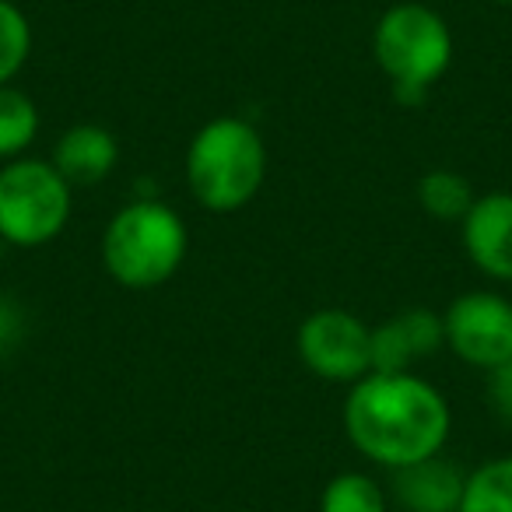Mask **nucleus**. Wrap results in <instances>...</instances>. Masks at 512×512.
<instances>
[{
    "mask_svg": "<svg viewBox=\"0 0 512 512\" xmlns=\"http://www.w3.org/2000/svg\"><path fill=\"white\" fill-rule=\"evenodd\" d=\"M446 348L470 369H498L512 358V302L498 292H467L442 313Z\"/></svg>",
    "mask_w": 512,
    "mask_h": 512,
    "instance_id": "nucleus-7",
    "label": "nucleus"
},
{
    "mask_svg": "<svg viewBox=\"0 0 512 512\" xmlns=\"http://www.w3.org/2000/svg\"><path fill=\"white\" fill-rule=\"evenodd\" d=\"M39 134V106L15 85H0V158H22Z\"/></svg>",
    "mask_w": 512,
    "mask_h": 512,
    "instance_id": "nucleus-13",
    "label": "nucleus"
},
{
    "mask_svg": "<svg viewBox=\"0 0 512 512\" xmlns=\"http://www.w3.org/2000/svg\"><path fill=\"white\" fill-rule=\"evenodd\" d=\"M460 512H512V456L470 470Z\"/></svg>",
    "mask_w": 512,
    "mask_h": 512,
    "instance_id": "nucleus-15",
    "label": "nucleus"
},
{
    "mask_svg": "<svg viewBox=\"0 0 512 512\" xmlns=\"http://www.w3.org/2000/svg\"><path fill=\"white\" fill-rule=\"evenodd\" d=\"M467 491V470L442 453L390 470L386 495L404 512H460Z\"/></svg>",
    "mask_w": 512,
    "mask_h": 512,
    "instance_id": "nucleus-10",
    "label": "nucleus"
},
{
    "mask_svg": "<svg viewBox=\"0 0 512 512\" xmlns=\"http://www.w3.org/2000/svg\"><path fill=\"white\" fill-rule=\"evenodd\" d=\"M488 393H491L495 414L505 421V425H512V358L488 372Z\"/></svg>",
    "mask_w": 512,
    "mask_h": 512,
    "instance_id": "nucleus-17",
    "label": "nucleus"
},
{
    "mask_svg": "<svg viewBox=\"0 0 512 512\" xmlns=\"http://www.w3.org/2000/svg\"><path fill=\"white\" fill-rule=\"evenodd\" d=\"M50 162L71 186H95L116 169L120 144L99 123H74L57 137Z\"/></svg>",
    "mask_w": 512,
    "mask_h": 512,
    "instance_id": "nucleus-11",
    "label": "nucleus"
},
{
    "mask_svg": "<svg viewBox=\"0 0 512 512\" xmlns=\"http://www.w3.org/2000/svg\"><path fill=\"white\" fill-rule=\"evenodd\" d=\"M477 193L463 172L453 169H432L418 179V204L435 221H463L474 207Z\"/></svg>",
    "mask_w": 512,
    "mask_h": 512,
    "instance_id": "nucleus-12",
    "label": "nucleus"
},
{
    "mask_svg": "<svg viewBox=\"0 0 512 512\" xmlns=\"http://www.w3.org/2000/svg\"><path fill=\"white\" fill-rule=\"evenodd\" d=\"M32 53V25L15 0H0V85H11Z\"/></svg>",
    "mask_w": 512,
    "mask_h": 512,
    "instance_id": "nucleus-16",
    "label": "nucleus"
},
{
    "mask_svg": "<svg viewBox=\"0 0 512 512\" xmlns=\"http://www.w3.org/2000/svg\"><path fill=\"white\" fill-rule=\"evenodd\" d=\"M267 179V144L242 116H214L186 148V186L214 214L242 211Z\"/></svg>",
    "mask_w": 512,
    "mask_h": 512,
    "instance_id": "nucleus-2",
    "label": "nucleus"
},
{
    "mask_svg": "<svg viewBox=\"0 0 512 512\" xmlns=\"http://www.w3.org/2000/svg\"><path fill=\"white\" fill-rule=\"evenodd\" d=\"M320 512H390V495L376 477L362 470H344L327 481Z\"/></svg>",
    "mask_w": 512,
    "mask_h": 512,
    "instance_id": "nucleus-14",
    "label": "nucleus"
},
{
    "mask_svg": "<svg viewBox=\"0 0 512 512\" xmlns=\"http://www.w3.org/2000/svg\"><path fill=\"white\" fill-rule=\"evenodd\" d=\"M190 232L162 200H130L102 232V267L116 285L151 292L183 267Z\"/></svg>",
    "mask_w": 512,
    "mask_h": 512,
    "instance_id": "nucleus-3",
    "label": "nucleus"
},
{
    "mask_svg": "<svg viewBox=\"0 0 512 512\" xmlns=\"http://www.w3.org/2000/svg\"><path fill=\"white\" fill-rule=\"evenodd\" d=\"M299 358L327 383L355 386L372 372V327L351 309H320L299 327Z\"/></svg>",
    "mask_w": 512,
    "mask_h": 512,
    "instance_id": "nucleus-6",
    "label": "nucleus"
},
{
    "mask_svg": "<svg viewBox=\"0 0 512 512\" xmlns=\"http://www.w3.org/2000/svg\"><path fill=\"white\" fill-rule=\"evenodd\" d=\"M446 348L442 313L404 309L372 327V372H414V365Z\"/></svg>",
    "mask_w": 512,
    "mask_h": 512,
    "instance_id": "nucleus-9",
    "label": "nucleus"
},
{
    "mask_svg": "<svg viewBox=\"0 0 512 512\" xmlns=\"http://www.w3.org/2000/svg\"><path fill=\"white\" fill-rule=\"evenodd\" d=\"M74 186L50 158H11L0 169V239L36 249L53 242L71 221Z\"/></svg>",
    "mask_w": 512,
    "mask_h": 512,
    "instance_id": "nucleus-5",
    "label": "nucleus"
},
{
    "mask_svg": "<svg viewBox=\"0 0 512 512\" xmlns=\"http://www.w3.org/2000/svg\"><path fill=\"white\" fill-rule=\"evenodd\" d=\"M372 57L390 78L393 99L421 102L453 64V32L425 4H393L372 32Z\"/></svg>",
    "mask_w": 512,
    "mask_h": 512,
    "instance_id": "nucleus-4",
    "label": "nucleus"
},
{
    "mask_svg": "<svg viewBox=\"0 0 512 512\" xmlns=\"http://www.w3.org/2000/svg\"><path fill=\"white\" fill-rule=\"evenodd\" d=\"M453 428L446 397L418 372H369L344 400V432L386 470L442 453Z\"/></svg>",
    "mask_w": 512,
    "mask_h": 512,
    "instance_id": "nucleus-1",
    "label": "nucleus"
},
{
    "mask_svg": "<svg viewBox=\"0 0 512 512\" xmlns=\"http://www.w3.org/2000/svg\"><path fill=\"white\" fill-rule=\"evenodd\" d=\"M488 4H495V8H512V0H488Z\"/></svg>",
    "mask_w": 512,
    "mask_h": 512,
    "instance_id": "nucleus-19",
    "label": "nucleus"
},
{
    "mask_svg": "<svg viewBox=\"0 0 512 512\" xmlns=\"http://www.w3.org/2000/svg\"><path fill=\"white\" fill-rule=\"evenodd\" d=\"M22 330H25L22 306L11 295H0V351L15 348L22 341Z\"/></svg>",
    "mask_w": 512,
    "mask_h": 512,
    "instance_id": "nucleus-18",
    "label": "nucleus"
},
{
    "mask_svg": "<svg viewBox=\"0 0 512 512\" xmlns=\"http://www.w3.org/2000/svg\"><path fill=\"white\" fill-rule=\"evenodd\" d=\"M463 253L491 281H512V193L491 190L460 221Z\"/></svg>",
    "mask_w": 512,
    "mask_h": 512,
    "instance_id": "nucleus-8",
    "label": "nucleus"
}]
</instances>
